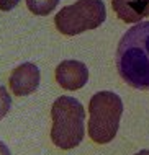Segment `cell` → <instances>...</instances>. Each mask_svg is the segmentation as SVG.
Wrapping results in <instances>:
<instances>
[{"instance_id": "1", "label": "cell", "mask_w": 149, "mask_h": 155, "mask_svg": "<svg viewBox=\"0 0 149 155\" xmlns=\"http://www.w3.org/2000/svg\"><path fill=\"white\" fill-rule=\"evenodd\" d=\"M115 64L125 83L149 91V21L136 23L123 35Z\"/></svg>"}, {"instance_id": "2", "label": "cell", "mask_w": 149, "mask_h": 155, "mask_svg": "<svg viewBox=\"0 0 149 155\" xmlns=\"http://www.w3.org/2000/svg\"><path fill=\"white\" fill-rule=\"evenodd\" d=\"M51 139L62 150L74 149L82 142L85 127V111L79 100L72 96H59L51 108Z\"/></svg>"}, {"instance_id": "3", "label": "cell", "mask_w": 149, "mask_h": 155, "mask_svg": "<svg viewBox=\"0 0 149 155\" xmlns=\"http://www.w3.org/2000/svg\"><path fill=\"white\" fill-rule=\"evenodd\" d=\"M123 113L121 98L113 91H99L88 103V136L97 144L115 139Z\"/></svg>"}, {"instance_id": "4", "label": "cell", "mask_w": 149, "mask_h": 155, "mask_svg": "<svg viewBox=\"0 0 149 155\" xmlns=\"http://www.w3.org/2000/svg\"><path fill=\"white\" fill-rule=\"evenodd\" d=\"M106 18V8L102 0H77L64 7L56 15L54 23L59 33L75 36L87 30L99 28Z\"/></svg>"}, {"instance_id": "5", "label": "cell", "mask_w": 149, "mask_h": 155, "mask_svg": "<svg viewBox=\"0 0 149 155\" xmlns=\"http://www.w3.org/2000/svg\"><path fill=\"white\" fill-rule=\"evenodd\" d=\"M88 80V69L84 62L67 59L56 67V82L64 90H79Z\"/></svg>"}, {"instance_id": "6", "label": "cell", "mask_w": 149, "mask_h": 155, "mask_svg": "<svg viewBox=\"0 0 149 155\" xmlns=\"http://www.w3.org/2000/svg\"><path fill=\"white\" fill-rule=\"evenodd\" d=\"M40 69L31 64V62H25L18 65L10 75V90L16 96H26L31 95L33 91L38 90L40 87Z\"/></svg>"}, {"instance_id": "7", "label": "cell", "mask_w": 149, "mask_h": 155, "mask_svg": "<svg viewBox=\"0 0 149 155\" xmlns=\"http://www.w3.org/2000/svg\"><path fill=\"white\" fill-rule=\"evenodd\" d=\"M118 18L125 23H139L146 16L144 0H112Z\"/></svg>"}, {"instance_id": "8", "label": "cell", "mask_w": 149, "mask_h": 155, "mask_svg": "<svg viewBox=\"0 0 149 155\" xmlns=\"http://www.w3.org/2000/svg\"><path fill=\"white\" fill-rule=\"evenodd\" d=\"M59 0H26V7L31 13L44 16L49 15L57 7Z\"/></svg>"}, {"instance_id": "9", "label": "cell", "mask_w": 149, "mask_h": 155, "mask_svg": "<svg viewBox=\"0 0 149 155\" xmlns=\"http://www.w3.org/2000/svg\"><path fill=\"white\" fill-rule=\"evenodd\" d=\"M10 106H12L10 93L0 85V119H3L7 116V113L10 111Z\"/></svg>"}, {"instance_id": "10", "label": "cell", "mask_w": 149, "mask_h": 155, "mask_svg": "<svg viewBox=\"0 0 149 155\" xmlns=\"http://www.w3.org/2000/svg\"><path fill=\"white\" fill-rule=\"evenodd\" d=\"M20 0H0V10L2 12H8L12 8H15L18 5Z\"/></svg>"}, {"instance_id": "11", "label": "cell", "mask_w": 149, "mask_h": 155, "mask_svg": "<svg viewBox=\"0 0 149 155\" xmlns=\"http://www.w3.org/2000/svg\"><path fill=\"white\" fill-rule=\"evenodd\" d=\"M0 155H12L10 150H8V147L3 144V142H0Z\"/></svg>"}, {"instance_id": "12", "label": "cell", "mask_w": 149, "mask_h": 155, "mask_svg": "<svg viewBox=\"0 0 149 155\" xmlns=\"http://www.w3.org/2000/svg\"><path fill=\"white\" fill-rule=\"evenodd\" d=\"M144 10H146V15H149V0H144Z\"/></svg>"}, {"instance_id": "13", "label": "cell", "mask_w": 149, "mask_h": 155, "mask_svg": "<svg viewBox=\"0 0 149 155\" xmlns=\"http://www.w3.org/2000/svg\"><path fill=\"white\" fill-rule=\"evenodd\" d=\"M134 155H149V150H141V152L134 153Z\"/></svg>"}]
</instances>
